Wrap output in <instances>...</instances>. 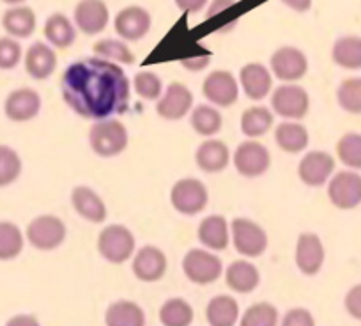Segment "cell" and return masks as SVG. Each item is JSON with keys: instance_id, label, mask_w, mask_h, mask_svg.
<instances>
[{"instance_id": "obj_1", "label": "cell", "mask_w": 361, "mask_h": 326, "mask_svg": "<svg viewBox=\"0 0 361 326\" xmlns=\"http://www.w3.org/2000/svg\"><path fill=\"white\" fill-rule=\"evenodd\" d=\"M61 91L66 105L76 116L102 121L126 112L131 84L121 64L102 57H89L66 68Z\"/></svg>"}, {"instance_id": "obj_2", "label": "cell", "mask_w": 361, "mask_h": 326, "mask_svg": "<svg viewBox=\"0 0 361 326\" xmlns=\"http://www.w3.org/2000/svg\"><path fill=\"white\" fill-rule=\"evenodd\" d=\"M128 142H130V135H128L126 126L112 117L96 121L89 130L90 149L102 158L119 156L121 152L126 151Z\"/></svg>"}, {"instance_id": "obj_3", "label": "cell", "mask_w": 361, "mask_h": 326, "mask_svg": "<svg viewBox=\"0 0 361 326\" xmlns=\"http://www.w3.org/2000/svg\"><path fill=\"white\" fill-rule=\"evenodd\" d=\"M137 239L121 224H110L98 236V252L110 265H123L135 255Z\"/></svg>"}, {"instance_id": "obj_4", "label": "cell", "mask_w": 361, "mask_h": 326, "mask_svg": "<svg viewBox=\"0 0 361 326\" xmlns=\"http://www.w3.org/2000/svg\"><path fill=\"white\" fill-rule=\"evenodd\" d=\"M27 241L32 245L36 250L50 252L55 250L66 241L68 227L62 222V218L55 215H39L27 225Z\"/></svg>"}, {"instance_id": "obj_5", "label": "cell", "mask_w": 361, "mask_h": 326, "mask_svg": "<svg viewBox=\"0 0 361 326\" xmlns=\"http://www.w3.org/2000/svg\"><path fill=\"white\" fill-rule=\"evenodd\" d=\"M170 203L177 213L193 217L206 210L209 203V192L200 179L183 178L173 183L170 190Z\"/></svg>"}, {"instance_id": "obj_6", "label": "cell", "mask_w": 361, "mask_h": 326, "mask_svg": "<svg viewBox=\"0 0 361 326\" xmlns=\"http://www.w3.org/2000/svg\"><path fill=\"white\" fill-rule=\"evenodd\" d=\"M231 241L238 254L250 259L260 258L267 248L266 231L257 222L243 217L231 222Z\"/></svg>"}, {"instance_id": "obj_7", "label": "cell", "mask_w": 361, "mask_h": 326, "mask_svg": "<svg viewBox=\"0 0 361 326\" xmlns=\"http://www.w3.org/2000/svg\"><path fill=\"white\" fill-rule=\"evenodd\" d=\"M271 110L286 121H301L310 110V96L301 85H279L271 92Z\"/></svg>"}, {"instance_id": "obj_8", "label": "cell", "mask_w": 361, "mask_h": 326, "mask_svg": "<svg viewBox=\"0 0 361 326\" xmlns=\"http://www.w3.org/2000/svg\"><path fill=\"white\" fill-rule=\"evenodd\" d=\"M183 272L190 282L197 286H207V284L216 282L224 273V265L213 250L207 248H192L186 252L183 259Z\"/></svg>"}, {"instance_id": "obj_9", "label": "cell", "mask_w": 361, "mask_h": 326, "mask_svg": "<svg viewBox=\"0 0 361 326\" xmlns=\"http://www.w3.org/2000/svg\"><path fill=\"white\" fill-rule=\"evenodd\" d=\"M232 163L238 174H241L243 178H260L269 171L271 152L266 145L250 138L235 147Z\"/></svg>"}, {"instance_id": "obj_10", "label": "cell", "mask_w": 361, "mask_h": 326, "mask_svg": "<svg viewBox=\"0 0 361 326\" xmlns=\"http://www.w3.org/2000/svg\"><path fill=\"white\" fill-rule=\"evenodd\" d=\"M239 82L227 69L211 71L202 82V95L211 105L228 109L239 99Z\"/></svg>"}, {"instance_id": "obj_11", "label": "cell", "mask_w": 361, "mask_h": 326, "mask_svg": "<svg viewBox=\"0 0 361 326\" xmlns=\"http://www.w3.org/2000/svg\"><path fill=\"white\" fill-rule=\"evenodd\" d=\"M269 68L273 76L282 80L283 84H296L307 75L308 57L296 47H280L271 55Z\"/></svg>"}, {"instance_id": "obj_12", "label": "cell", "mask_w": 361, "mask_h": 326, "mask_svg": "<svg viewBox=\"0 0 361 326\" xmlns=\"http://www.w3.org/2000/svg\"><path fill=\"white\" fill-rule=\"evenodd\" d=\"M328 199L336 210L349 211L361 204V174L340 171L328 181Z\"/></svg>"}, {"instance_id": "obj_13", "label": "cell", "mask_w": 361, "mask_h": 326, "mask_svg": "<svg viewBox=\"0 0 361 326\" xmlns=\"http://www.w3.org/2000/svg\"><path fill=\"white\" fill-rule=\"evenodd\" d=\"M193 109V92L183 82H170L156 102V114L165 121H180Z\"/></svg>"}, {"instance_id": "obj_14", "label": "cell", "mask_w": 361, "mask_h": 326, "mask_svg": "<svg viewBox=\"0 0 361 326\" xmlns=\"http://www.w3.org/2000/svg\"><path fill=\"white\" fill-rule=\"evenodd\" d=\"M335 174V158L326 151H308L298 165V176L301 183L310 188L328 185Z\"/></svg>"}, {"instance_id": "obj_15", "label": "cell", "mask_w": 361, "mask_h": 326, "mask_svg": "<svg viewBox=\"0 0 361 326\" xmlns=\"http://www.w3.org/2000/svg\"><path fill=\"white\" fill-rule=\"evenodd\" d=\"M152 16L142 6H128L114 18V29L123 41H140L149 34Z\"/></svg>"}, {"instance_id": "obj_16", "label": "cell", "mask_w": 361, "mask_h": 326, "mask_svg": "<svg viewBox=\"0 0 361 326\" xmlns=\"http://www.w3.org/2000/svg\"><path fill=\"white\" fill-rule=\"evenodd\" d=\"M326 259L322 239L315 232H301L296 241L294 262L303 275L314 277L322 270Z\"/></svg>"}, {"instance_id": "obj_17", "label": "cell", "mask_w": 361, "mask_h": 326, "mask_svg": "<svg viewBox=\"0 0 361 326\" xmlns=\"http://www.w3.org/2000/svg\"><path fill=\"white\" fill-rule=\"evenodd\" d=\"M166 268H169V261L161 248L154 247V245H145V247L138 248L135 252L133 262H131V270L133 275L137 277L140 282H158L165 277Z\"/></svg>"}, {"instance_id": "obj_18", "label": "cell", "mask_w": 361, "mask_h": 326, "mask_svg": "<svg viewBox=\"0 0 361 326\" xmlns=\"http://www.w3.org/2000/svg\"><path fill=\"white\" fill-rule=\"evenodd\" d=\"M75 25L85 36H96L109 27L110 11L105 0H80L75 6Z\"/></svg>"}, {"instance_id": "obj_19", "label": "cell", "mask_w": 361, "mask_h": 326, "mask_svg": "<svg viewBox=\"0 0 361 326\" xmlns=\"http://www.w3.org/2000/svg\"><path fill=\"white\" fill-rule=\"evenodd\" d=\"M39 92L30 87L15 89L8 95L4 102V114L13 123H27L39 116L41 112Z\"/></svg>"}, {"instance_id": "obj_20", "label": "cell", "mask_w": 361, "mask_h": 326, "mask_svg": "<svg viewBox=\"0 0 361 326\" xmlns=\"http://www.w3.org/2000/svg\"><path fill=\"white\" fill-rule=\"evenodd\" d=\"M239 87L252 102H262L273 91V73L260 62H248L239 71Z\"/></svg>"}, {"instance_id": "obj_21", "label": "cell", "mask_w": 361, "mask_h": 326, "mask_svg": "<svg viewBox=\"0 0 361 326\" xmlns=\"http://www.w3.org/2000/svg\"><path fill=\"white\" fill-rule=\"evenodd\" d=\"M71 204L73 210L83 220L90 222V224H103L106 220V217H109L105 200L102 199V195L96 190L90 188V186H75L71 192Z\"/></svg>"}, {"instance_id": "obj_22", "label": "cell", "mask_w": 361, "mask_h": 326, "mask_svg": "<svg viewBox=\"0 0 361 326\" xmlns=\"http://www.w3.org/2000/svg\"><path fill=\"white\" fill-rule=\"evenodd\" d=\"M232 155L228 145L220 138H207L197 147L195 163L197 167L206 174H218L224 172L231 163Z\"/></svg>"}, {"instance_id": "obj_23", "label": "cell", "mask_w": 361, "mask_h": 326, "mask_svg": "<svg viewBox=\"0 0 361 326\" xmlns=\"http://www.w3.org/2000/svg\"><path fill=\"white\" fill-rule=\"evenodd\" d=\"M23 64H25V71L34 80H47L57 69L59 59L51 44L39 43L37 41V43H32L27 48Z\"/></svg>"}, {"instance_id": "obj_24", "label": "cell", "mask_w": 361, "mask_h": 326, "mask_svg": "<svg viewBox=\"0 0 361 326\" xmlns=\"http://www.w3.org/2000/svg\"><path fill=\"white\" fill-rule=\"evenodd\" d=\"M197 238L207 250H225L231 243V224L221 215H207L199 224Z\"/></svg>"}, {"instance_id": "obj_25", "label": "cell", "mask_w": 361, "mask_h": 326, "mask_svg": "<svg viewBox=\"0 0 361 326\" xmlns=\"http://www.w3.org/2000/svg\"><path fill=\"white\" fill-rule=\"evenodd\" d=\"M225 282H227L228 289H232L234 293L248 294L255 291L260 284V273L253 262L246 261V259H238L225 270Z\"/></svg>"}, {"instance_id": "obj_26", "label": "cell", "mask_w": 361, "mask_h": 326, "mask_svg": "<svg viewBox=\"0 0 361 326\" xmlns=\"http://www.w3.org/2000/svg\"><path fill=\"white\" fill-rule=\"evenodd\" d=\"M310 135L298 121H283L275 128V144L287 155H300L308 147Z\"/></svg>"}, {"instance_id": "obj_27", "label": "cell", "mask_w": 361, "mask_h": 326, "mask_svg": "<svg viewBox=\"0 0 361 326\" xmlns=\"http://www.w3.org/2000/svg\"><path fill=\"white\" fill-rule=\"evenodd\" d=\"M37 25L36 13L27 6H15L8 9L2 16V27L8 32V36L15 40H27L34 34Z\"/></svg>"}, {"instance_id": "obj_28", "label": "cell", "mask_w": 361, "mask_h": 326, "mask_svg": "<svg viewBox=\"0 0 361 326\" xmlns=\"http://www.w3.org/2000/svg\"><path fill=\"white\" fill-rule=\"evenodd\" d=\"M43 34L51 47L61 48V50L69 48L76 41V27L62 13H54L48 16L43 27Z\"/></svg>"}, {"instance_id": "obj_29", "label": "cell", "mask_w": 361, "mask_h": 326, "mask_svg": "<svg viewBox=\"0 0 361 326\" xmlns=\"http://www.w3.org/2000/svg\"><path fill=\"white\" fill-rule=\"evenodd\" d=\"M206 321L209 326H235L239 321V303L228 294L211 298L206 307Z\"/></svg>"}, {"instance_id": "obj_30", "label": "cell", "mask_w": 361, "mask_h": 326, "mask_svg": "<svg viewBox=\"0 0 361 326\" xmlns=\"http://www.w3.org/2000/svg\"><path fill=\"white\" fill-rule=\"evenodd\" d=\"M273 124H275V114H273V110L262 105L246 109L241 114V121H239L243 135L248 138L264 137L273 128Z\"/></svg>"}, {"instance_id": "obj_31", "label": "cell", "mask_w": 361, "mask_h": 326, "mask_svg": "<svg viewBox=\"0 0 361 326\" xmlns=\"http://www.w3.org/2000/svg\"><path fill=\"white\" fill-rule=\"evenodd\" d=\"M106 326H145V314L135 301L119 300L109 305L105 312Z\"/></svg>"}, {"instance_id": "obj_32", "label": "cell", "mask_w": 361, "mask_h": 326, "mask_svg": "<svg viewBox=\"0 0 361 326\" xmlns=\"http://www.w3.org/2000/svg\"><path fill=\"white\" fill-rule=\"evenodd\" d=\"M331 59L338 68L349 69V71L361 69V37H338L331 48Z\"/></svg>"}, {"instance_id": "obj_33", "label": "cell", "mask_w": 361, "mask_h": 326, "mask_svg": "<svg viewBox=\"0 0 361 326\" xmlns=\"http://www.w3.org/2000/svg\"><path fill=\"white\" fill-rule=\"evenodd\" d=\"M190 124H192L193 131L202 137H214L216 133H220L221 126H224V116L220 114V110L214 105H197L195 109H192L190 112Z\"/></svg>"}, {"instance_id": "obj_34", "label": "cell", "mask_w": 361, "mask_h": 326, "mask_svg": "<svg viewBox=\"0 0 361 326\" xmlns=\"http://www.w3.org/2000/svg\"><path fill=\"white\" fill-rule=\"evenodd\" d=\"M195 312L183 298H170L159 308V322L163 326H192Z\"/></svg>"}, {"instance_id": "obj_35", "label": "cell", "mask_w": 361, "mask_h": 326, "mask_svg": "<svg viewBox=\"0 0 361 326\" xmlns=\"http://www.w3.org/2000/svg\"><path fill=\"white\" fill-rule=\"evenodd\" d=\"M25 245L22 229L8 220L0 222V261H13L18 258Z\"/></svg>"}, {"instance_id": "obj_36", "label": "cell", "mask_w": 361, "mask_h": 326, "mask_svg": "<svg viewBox=\"0 0 361 326\" xmlns=\"http://www.w3.org/2000/svg\"><path fill=\"white\" fill-rule=\"evenodd\" d=\"M96 57H102L105 61L116 62V64H124L130 66L135 62V54L131 52V48L124 43L123 40H99L98 43L92 47Z\"/></svg>"}, {"instance_id": "obj_37", "label": "cell", "mask_w": 361, "mask_h": 326, "mask_svg": "<svg viewBox=\"0 0 361 326\" xmlns=\"http://www.w3.org/2000/svg\"><path fill=\"white\" fill-rule=\"evenodd\" d=\"M280 314L279 308L267 301L253 303L239 318V326H279Z\"/></svg>"}, {"instance_id": "obj_38", "label": "cell", "mask_w": 361, "mask_h": 326, "mask_svg": "<svg viewBox=\"0 0 361 326\" xmlns=\"http://www.w3.org/2000/svg\"><path fill=\"white\" fill-rule=\"evenodd\" d=\"M336 102L340 109L347 114L360 116L361 114V76L345 78L336 89Z\"/></svg>"}, {"instance_id": "obj_39", "label": "cell", "mask_w": 361, "mask_h": 326, "mask_svg": "<svg viewBox=\"0 0 361 326\" xmlns=\"http://www.w3.org/2000/svg\"><path fill=\"white\" fill-rule=\"evenodd\" d=\"M336 156L350 171H361V133H345L336 142Z\"/></svg>"}, {"instance_id": "obj_40", "label": "cell", "mask_w": 361, "mask_h": 326, "mask_svg": "<svg viewBox=\"0 0 361 326\" xmlns=\"http://www.w3.org/2000/svg\"><path fill=\"white\" fill-rule=\"evenodd\" d=\"M23 163L18 152L6 144H0V188L13 185L22 176Z\"/></svg>"}, {"instance_id": "obj_41", "label": "cell", "mask_w": 361, "mask_h": 326, "mask_svg": "<svg viewBox=\"0 0 361 326\" xmlns=\"http://www.w3.org/2000/svg\"><path fill=\"white\" fill-rule=\"evenodd\" d=\"M133 89L142 99L158 102L163 95V80L152 71H138L133 78Z\"/></svg>"}, {"instance_id": "obj_42", "label": "cell", "mask_w": 361, "mask_h": 326, "mask_svg": "<svg viewBox=\"0 0 361 326\" xmlns=\"http://www.w3.org/2000/svg\"><path fill=\"white\" fill-rule=\"evenodd\" d=\"M23 50L22 44L15 37H0V69L11 71L22 62Z\"/></svg>"}, {"instance_id": "obj_43", "label": "cell", "mask_w": 361, "mask_h": 326, "mask_svg": "<svg viewBox=\"0 0 361 326\" xmlns=\"http://www.w3.org/2000/svg\"><path fill=\"white\" fill-rule=\"evenodd\" d=\"M280 326H315V319L308 308L294 307L283 315Z\"/></svg>"}, {"instance_id": "obj_44", "label": "cell", "mask_w": 361, "mask_h": 326, "mask_svg": "<svg viewBox=\"0 0 361 326\" xmlns=\"http://www.w3.org/2000/svg\"><path fill=\"white\" fill-rule=\"evenodd\" d=\"M209 64H211V54L206 50H200L197 52V54L186 55V57L180 59V66L192 73L204 71Z\"/></svg>"}, {"instance_id": "obj_45", "label": "cell", "mask_w": 361, "mask_h": 326, "mask_svg": "<svg viewBox=\"0 0 361 326\" xmlns=\"http://www.w3.org/2000/svg\"><path fill=\"white\" fill-rule=\"evenodd\" d=\"M343 305H345V310L350 318L361 321V284H357V286L350 287L347 291Z\"/></svg>"}, {"instance_id": "obj_46", "label": "cell", "mask_w": 361, "mask_h": 326, "mask_svg": "<svg viewBox=\"0 0 361 326\" xmlns=\"http://www.w3.org/2000/svg\"><path fill=\"white\" fill-rule=\"evenodd\" d=\"M235 6V0H211L209 6H207V11H206V18L211 20L214 16L221 15V13L228 11L231 8Z\"/></svg>"}, {"instance_id": "obj_47", "label": "cell", "mask_w": 361, "mask_h": 326, "mask_svg": "<svg viewBox=\"0 0 361 326\" xmlns=\"http://www.w3.org/2000/svg\"><path fill=\"white\" fill-rule=\"evenodd\" d=\"M173 2L183 13H200L209 4V0H173Z\"/></svg>"}, {"instance_id": "obj_48", "label": "cell", "mask_w": 361, "mask_h": 326, "mask_svg": "<svg viewBox=\"0 0 361 326\" xmlns=\"http://www.w3.org/2000/svg\"><path fill=\"white\" fill-rule=\"evenodd\" d=\"M6 326H41V325L39 321H37V318H34V315L18 314V315H13V318L6 322Z\"/></svg>"}, {"instance_id": "obj_49", "label": "cell", "mask_w": 361, "mask_h": 326, "mask_svg": "<svg viewBox=\"0 0 361 326\" xmlns=\"http://www.w3.org/2000/svg\"><path fill=\"white\" fill-rule=\"evenodd\" d=\"M282 2L296 13H307L312 8V0H282Z\"/></svg>"}, {"instance_id": "obj_50", "label": "cell", "mask_w": 361, "mask_h": 326, "mask_svg": "<svg viewBox=\"0 0 361 326\" xmlns=\"http://www.w3.org/2000/svg\"><path fill=\"white\" fill-rule=\"evenodd\" d=\"M2 2H6V4H9V6H20V4H23L25 0H2Z\"/></svg>"}]
</instances>
